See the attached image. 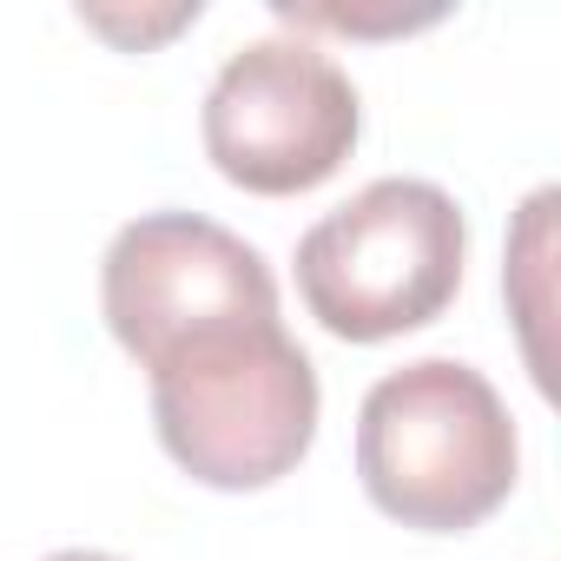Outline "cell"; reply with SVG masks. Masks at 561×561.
I'll return each instance as SVG.
<instances>
[{"mask_svg": "<svg viewBox=\"0 0 561 561\" xmlns=\"http://www.w3.org/2000/svg\"><path fill=\"white\" fill-rule=\"evenodd\" d=\"M80 21L93 27V34H106V41H119V47H152V41H165V34H179L185 21H198V0H172V8H159V14H133V8H80Z\"/></svg>", "mask_w": 561, "mask_h": 561, "instance_id": "obj_7", "label": "cell"}, {"mask_svg": "<svg viewBox=\"0 0 561 561\" xmlns=\"http://www.w3.org/2000/svg\"><path fill=\"white\" fill-rule=\"evenodd\" d=\"M515 416L495 383L456 357H423L370 383L357 410V476L370 502L423 535L495 515L515 489Z\"/></svg>", "mask_w": 561, "mask_h": 561, "instance_id": "obj_2", "label": "cell"}, {"mask_svg": "<svg viewBox=\"0 0 561 561\" xmlns=\"http://www.w3.org/2000/svg\"><path fill=\"white\" fill-rule=\"evenodd\" d=\"M469 225L430 179H370L298 238V291L331 337L383 344L423 331L462 291Z\"/></svg>", "mask_w": 561, "mask_h": 561, "instance_id": "obj_3", "label": "cell"}, {"mask_svg": "<svg viewBox=\"0 0 561 561\" xmlns=\"http://www.w3.org/2000/svg\"><path fill=\"white\" fill-rule=\"evenodd\" d=\"M205 152L211 165L264 198H291L324 185L364 133L351 73L291 34L238 47L205 93Z\"/></svg>", "mask_w": 561, "mask_h": 561, "instance_id": "obj_4", "label": "cell"}, {"mask_svg": "<svg viewBox=\"0 0 561 561\" xmlns=\"http://www.w3.org/2000/svg\"><path fill=\"white\" fill-rule=\"evenodd\" d=\"M146 370L159 443L205 489H264L318 436V370L277 318L185 337Z\"/></svg>", "mask_w": 561, "mask_h": 561, "instance_id": "obj_1", "label": "cell"}, {"mask_svg": "<svg viewBox=\"0 0 561 561\" xmlns=\"http://www.w3.org/2000/svg\"><path fill=\"white\" fill-rule=\"evenodd\" d=\"M100 305L126 357L146 370L185 337L277 318V277L257 244L198 211H146L106 244Z\"/></svg>", "mask_w": 561, "mask_h": 561, "instance_id": "obj_5", "label": "cell"}, {"mask_svg": "<svg viewBox=\"0 0 561 561\" xmlns=\"http://www.w3.org/2000/svg\"><path fill=\"white\" fill-rule=\"evenodd\" d=\"M47 561H119V554H106V548H60V554H47Z\"/></svg>", "mask_w": 561, "mask_h": 561, "instance_id": "obj_8", "label": "cell"}, {"mask_svg": "<svg viewBox=\"0 0 561 561\" xmlns=\"http://www.w3.org/2000/svg\"><path fill=\"white\" fill-rule=\"evenodd\" d=\"M285 21L298 27H331V34H410L430 27L443 8H403V0H383V8H337V0H271Z\"/></svg>", "mask_w": 561, "mask_h": 561, "instance_id": "obj_6", "label": "cell"}]
</instances>
